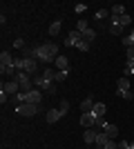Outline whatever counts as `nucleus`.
<instances>
[{"instance_id": "4468645a", "label": "nucleus", "mask_w": 134, "mask_h": 149, "mask_svg": "<svg viewBox=\"0 0 134 149\" xmlns=\"http://www.w3.org/2000/svg\"><path fill=\"white\" fill-rule=\"evenodd\" d=\"M107 140H112V138L107 136V134H105V131H98V136H96V147H105V143H107Z\"/></svg>"}, {"instance_id": "0eeeda50", "label": "nucleus", "mask_w": 134, "mask_h": 149, "mask_svg": "<svg viewBox=\"0 0 134 149\" xmlns=\"http://www.w3.org/2000/svg\"><path fill=\"white\" fill-rule=\"evenodd\" d=\"M81 125H83V127H94V125H96V116H94V111L83 113V116H81Z\"/></svg>"}, {"instance_id": "2eb2a0df", "label": "nucleus", "mask_w": 134, "mask_h": 149, "mask_svg": "<svg viewBox=\"0 0 134 149\" xmlns=\"http://www.w3.org/2000/svg\"><path fill=\"white\" fill-rule=\"evenodd\" d=\"M38 69V62H36V58H27V65H25V74H34Z\"/></svg>"}, {"instance_id": "dca6fc26", "label": "nucleus", "mask_w": 134, "mask_h": 149, "mask_svg": "<svg viewBox=\"0 0 134 149\" xmlns=\"http://www.w3.org/2000/svg\"><path fill=\"white\" fill-rule=\"evenodd\" d=\"M109 13H112V18H121L123 13H125V7H123V5H112Z\"/></svg>"}, {"instance_id": "f704fd0d", "label": "nucleus", "mask_w": 134, "mask_h": 149, "mask_svg": "<svg viewBox=\"0 0 134 149\" xmlns=\"http://www.w3.org/2000/svg\"><path fill=\"white\" fill-rule=\"evenodd\" d=\"M105 149H119V143H114V140H107V143H105Z\"/></svg>"}, {"instance_id": "7ed1b4c3", "label": "nucleus", "mask_w": 134, "mask_h": 149, "mask_svg": "<svg viewBox=\"0 0 134 149\" xmlns=\"http://www.w3.org/2000/svg\"><path fill=\"white\" fill-rule=\"evenodd\" d=\"M38 109H40V105H32V102H27V105H18V113H20V116H27V118L34 116Z\"/></svg>"}, {"instance_id": "c9c22d12", "label": "nucleus", "mask_w": 134, "mask_h": 149, "mask_svg": "<svg viewBox=\"0 0 134 149\" xmlns=\"http://www.w3.org/2000/svg\"><path fill=\"white\" fill-rule=\"evenodd\" d=\"M65 78H67V71H58V74H56V80L58 82H63Z\"/></svg>"}, {"instance_id": "72a5a7b5", "label": "nucleus", "mask_w": 134, "mask_h": 149, "mask_svg": "<svg viewBox=\"0 0 134 149\" xmlns=\"http://www.w3.org/2000/svg\"><path fill=\"white\" fill-rule=\"evenodd\" d=\"M128 62H134V45L128 47Z\"/></svg>"}, {"instance_id": "f3484780", "label": "nucleus", "mask_w": 134, "mask_h": 149, "mask_svg": "<svg viewBox=\"0 0 134 149\" xmlns=\"http://www.w3.org/2000/svg\"><path fill=\"white\" fill-rule=\"evenodd\" d=\"M92 111H94V116H98V118H103V116H105V111H107V107L103 105V102H96Z\"/></svg>"}, {"instance_id": "6ab92c4d", "label": "nucleus", "mask_w": 134, "mask_h": 149, "mask_svg": "<svg viewBox=\"0 0 134 149\" xmlns=\"http://www.w3.org/2000/svg\"><path fill=\"white\" fill-rule=\"evenodd\" d=\"M116 89H119V91H128V89H130V78H119Z\"/></svg>"}, {"instance_id": "412c9836", "label": "nucleus", "mask_w": 134, "mask_h": 149, "mask_svg": "<svg viewBox=\"0 0 134 149\" xmlns=\"http://www.w3.org/2000/svg\"><path fill=\"white\" fill-rule=\"evenodd\" d=\"M94 38H96V31H94V29H87V31L83 33V40H85V42H89V45L94 42Z\"/></svg>"}, {"instance_id": "39448f33", "label": "nucleus", "mask_w": 134, "mask_h": 149, "mask_svg": "<svg viewBox=\"0 0 134 149\" xmlns=\"http://www.w3.org/2000/svg\"><path fill=\"white\" fill-rule=\"evenodd\" d=\"M81 40H83V33H81V31H69V36H67V40H65V45H67V47H76V42H81Z\"/></svg>"}, {"instance_id": "473e14b6", "label": "nucleus", "mask_w": 134, "mask_h": 149, "mask_svg": "<svg viewBox=\"0 0 134 149\" xmlns=\"http://www.w3.org/2000/svg\"><path fill=\"white\" fill-rule=\"evenodd\" d=\"M13 47H16V49H25V40H22V38L13 40Z\"/></svg>"}, {"instance_id": "aec40b11", "label": "nucleus", "mask_w": 134, "mask_h": 149, "mask_svg": "<svg viewBox=\"0 0 134 149\" xmlns=\"http://www.w3.org/2000/svg\"><path fill=\"white\" fill-rule=\"evenodd\" d=\"M56 74H58V71H54V69H45L43 78H45V80H49V82H54V80H56Z\"/></svg>"}, {"instance_id": "a211bd4d", "label": "nucleus", "mask_w": 134, "mask_h": 149, "mask_svg": "<svg viewBox=\"0 0 134 149\" xmlns=\"http://www.w3.org/2000/svg\"><path fill=\"white\" fill-rule=\"evenodd\" d=\"M96 136H98V131H94V129H92V131H85V134H83V140L87 145H92V143H96Z\"/></svg>"}, {"instance_id": "5701e85b", "label": "nucleus", "mask_w": 134, "mask_h": 149, "mask_svg": "<svg viewBox=\"0 0 134 149\" xmlns=\"http://www.w3.org/2000/svg\"><path fill=\"white\" fill-rule=\"evenodd\" d=\"M89 29V22L87 20H78L76 22V31H81V33H85V31Z\"/></svg>"}, {"instance_id": "58836bf2", "label": "nucleus", "mask_w": 134, "mask_h": 149, "mask_svg": "<svg viewBox=\"0 0 134 149\" xmlns=\"http://www.w3.org/2000/svg\"><path fill=\"white\" fill-rule=\"evenodd\" d=\"M47 93H56V85H54V82H51V85H49V89H47Z\"/></svg>"}, {"instance_id": "f257e3e1", "label": "nucleus", "mask_w": 134, "mask_h": 149, "mask_svg": "<svg viewBox=\"0 0 134 149\" xmlns=\"http://www.w3.org/2000/svg\"><path fill=\"white\" fill-rule=\"evenodd\" d=\"M36 58H40V62H54L58 58V45L56 42H40L36 47Z\"/></svg>"}, {"instance_id": "c756f323", "label": "nucleus", "mask_w": 134, "mask_h": 149, "mask_svg": "<svg viewBox=\"0 0 134 149\" xmlns=\"http://www.w3.org/2000/svg\"><path fill=\"white\" fill-rule=\"evenodd\" d=\"M107 16H109L107 9H98V11H96V20H103V18H107Z\"/></svg>"}, {"instance_id": "20e7f679", "label": "nucleus", "mask_w": 134, "mask_h": 149, "mask_svg": "<svg viewBox=\"0 0 134 149\" xmlns=\"http://www.w3.org/2000/svg\"><path fill=\"white\" fill-rule=\"evenodd\" d=\"M2 91H5L7 96H16V93L20 91V85H18V80H7L5 85H2Z\"/></svg>"}, {"instance_id": "ddd939ff", "label": "nucleus", "mask_w": 134, "mask_h": 149, "mask_svg": "<svg viewBox=\"0 0 134 149\" xmlns=\"http://www.w3.org/2000/svg\"><path fill=\"white\" fill-rule=\"evenodd\" d=\"M56 65H58V71H67V69H69V58L58 56L56 58Z\"/></svg>"}, {"instance_id": "b1692460", "label": "nucleus", "mask_w": 134, "mask_h": 149, "mask_svg": "<svg viewBox=\"0 0 134 149\" xmlns=\"http://www.w3.org/2000/svg\"><path fill=\"white\" fill-rule=\"evenodd\" d=\"M25 65H27V58H18V60H13V67L18 69V71H25Z\"/></svg>"}, {"instance_id": "cd10ccee", "label": "nucleus", "mask_w": 134, "mask_h": 149, "mask_svg": "<svg viewBox=\"0 0 134 149\" xmlns=\"http://www.w3.org/2000/svg\"><path fill=\"white\" fill-rule=\"evenodd\" d=\"M67 109H69V102H67V100H60V105H58V111L65 116V113H67Z\"/></svg>"}, {"instance_id": "a878e982", "label": "nucleus", "mask_w": 134, "mask_h": 149, "mask_svg": "<svg viewBox=\"0 0 134 149\" xmlns=\"http://www.w3.org/2000/svg\"><path fill=\"white\" fill-rule=\"evenodd\" d=\"M116 96H121V98H125V100H132L134 96H132V89H128V91H119L116 89Z\"/></svg>"}, {"instance_id": "6e6552de", "label": "nucleus", "mask_w": 134, "mask_h": 149, "mask_svg": "<svg viewBox=\"0 0 134 149\" xmlns=\"http://www.w3.org/2000/svg\"><path fill=\"white\" fill-rule=\"evenodd\" d=\"M94 105H96V102H94V98L89 96V98H85L83 102H81V111H83V113H89L92 109H94Z\"/></svg>"}, {"instance_id": "4c0bfd02", "label": "nucleus", "mask_w": 134, "mask_h": 149, "mask_svg": "<svg viewBox=\"0 0 134 149\" xmlns=\"http://www.w3.org/2000/svg\"><path fill=\"white\" fill-rule=\"evenodd\" d=\"M0 102H2V105L7 102V93H5V91H0Z\"/></svg>"}, {"instance_id": "f03ea898", "label": "nucleus", "mask_w": 134, "mask_h": 149, "mask_svg": "<svg viewBox=\"0 0 134 149\" xmlns=\"http://www.w3.org/2000/svg\"><path fill=\"white\" fill-rule=\"evenodd\" d=\"M13 80H18L20 85V91H32L34 87V78H29V74H25V71H18V74L13 76Z\"/></svg>"}, {"instance_id": "9b49d317", "label": "nucleus", "mask_w": 134, "mask_h": 149, "mask_svg": "<svg viewBox=\"0 0 134 149\" xmlns=\"http://www.w3.org/2000/svg\"><path fill=\"white\" fill-rule=\"evenodd\" d=\"M9 65H13V58L9 51H2L0 54V67H9Z\"/></svg>"}, {"instance_id": "e433bc0d", "label": "nucleus", "mask_w": 134, "mask_h": 149, "mask_svg": "<svg viewBox=\"0 0 134 149\" xmlns=\"http://www.w3.org/2000/svg\"><path fill=\"white\" fill-rule=\"evenodd\" d=\"M74 9H76V13H83L85 9H87V5H83V2H78V5L74 7Z\"/></svg>"}, {"instance_id": "2f4dec72", "label": "nucleus", "mask_w": 134, "mask_h": 149, "mask_svg": "<svg viewBox=\"0 0 134 149\" xmlns=\"http://www.w3.org/2000/svg\"><path fill=\"white\" fill-rule=\"evenodd\" d=\"M116 20H119V22H121L123 27H125V25H130V16H128V13H123L121 18H116Z\"/></svg>"}, {"instance_id": "4be33fe9", "label": "nucleus", "mask_w": 134, "mask_h": 149, "mask_svg": "<svg viewBox=\"0 0 134 149\" xmlns=\"http://www.w3.org/2000/svg\"><path fill=\"white\" fill-rule=\"evenodd\" d=\"M58 31H60V20H56V22L49 25V36H58Z\"/></svg>"}, {"instance_id": "bb28decb", "label": "nucleus", "mask_w": 134, "mask_h": 149, "mask_svg": "<svg viewBox=\"0 0 134 149\" xmlns=\"http://www.w3.org/2000/svg\"><path fill=\"white\" fill-rule=\"evenodd\" d=\"M123 45H125V47H132V45H134V29H132V33H130V36L123 38Z\"/></svg>"}, {"instance_id": "423d86ee", "label": "nucleus", "mask_w": 134, "mask_h": 149, "mask_svg": "<svg viewBox=\"0 0 134 149\" xmlns=\"http://www.w3.org/2000/svg\"><path fill=\"white\" fill-rule=\"evenodd\" d=\"M27 102H32V105H40V102H43V93H40V89H32V91H27Z\"/></svg>"}, {"instance_id": "393cba45", "label": "nucleus", "mask_w": 134, "mask_h": 149, "mask_svg": "<svg viewBox=\"0 0 134 149\" xmlns=\"http://www.w3.org/2000/svg\"><path fill=\"white\" fill-rule=\"evenodd\" d=\"M123 74H125V78L134 76V62H128V65H125V69H123Z\"/></svg>"}, {"instance_id": "1a4fd4ad", "label": "nucleus", "mask_w": 134, "mask_h": 149, "mask_svg": "<svg viewBox=\"0 0 134 149\" xmlns=\"http://www.w3.org/2000/svg\"><path fill=\"white\" fill-rule=\"evenodd\" d=\"M103 131H105V134H107V136L112 138V140H114V138L119 136V127H116V125H112V123H107V125H105V127H103Z\"/></svg>"}, {"instance_id": "9d476101", "label": "nucleus", "mask_w": 134, "mask_h": 149, "mask_svg": "<svg viewBox=\"0 0 134 149\" xmlns=\"http://www.w3.org/2000/svg\"><path fill=\"white\" fill-rule=\"evenodd\" d=\"M109 31H112V36H121L123 33V25L119 22L116 18H112V25H109Z\"/></svg>"}, {"instance_id": "c85d7f7f", "label": "nucleus", "mask_w": 134, "mask_h": 149, "mask_svg": "<svg viewBox=\"0 0 134 149\" xmlns=\"http://www.w3.org/2000/svg\"><path fill=\"white\" fill-rule=\"evenodd\" d=\"M76 49H78V51H89V42L81 40V42H76Z\"/></svg>"}, {"instance_id": "f8f14e48", "label": "nucleus", "mask_w": 134, "mask_h": 149, "mask_svg": "<svg viewBox=\"0 0 134 149\" xmlns=\"http://www.w3.org/2000/svg\"><path fill=\"white\" fill-rule=\"evenodd\" d=\"M45 118H47V123H56V120H60V118H63V113L58 111V109H49Z\"/></svg>"}, {"instance_id": "7c9ffc66", "label": "nucleus", "mask_w": 134, "mask_h": 149, "mask_svg": "<svg viewBox=\"0 0 134 149\" xmlns=\"http://www.w3.org/2000/svg\"><path fill=\"white\" fill-rule=\"evenodd\" d=\"M119 149H134V140H132V143H128V140H121V143H119Z\"/></svg>"}]
</instances>
